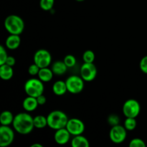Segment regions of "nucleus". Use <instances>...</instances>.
Here are the masks:
<instances>
[{"instance_id": "25", "label": "nucleus", "mask_w": 147, "mask_h": 147, "mask_svg": "<svg viewBox=\"0 0 147 147\" xmlns=\"http://www.w3.org/2000/svg\"><path fill=\"white\" fill-rule=\"evenodd\" d=\"M67 67H73L76 64V58L73 55H67L63 60Z\"/></svg>"}, {"instance_id": "18", "label": "nucleus", "mask_w": 147, "mask_h": 147, "mask_svg": "<svg viewBox=\"0 0 147 147\" xmlns=\"http://www.w3.org/2000/svg\"><path fill=\"white\" fill-rule=\"evenodd\" d=\"M53 91L56 96H63L67 91V85L65 81L57 80L53 85Z\"/></svg>"}, {"instance_id": "30", "label": "nucleus", "mask_w": 147, "mask_h": 147, "mask_svg": "<svg viewBox=\"0 0 147 147\" xmlns=\"http://www.w3.org/2000/svg\"><path fill=\"white\" fill-rule=\"evenodd\" d=\"M139 67L142 73L147 74V55L142 57L139 63Z\"/></svg>"}, {"instance_id": "6", "label": "nucleus", "mask_w": 147, "mask_h": 147, "mask_svg": "<svg viewBox=\"0 0 147 147\" xmlns=\"http://www.w3.org/2000/svg\"><path fill=\"white\" fill-rule=\"evenodd\" d=\"M84 81L80 76H71L65 80L67 91L73 94H78L83 91L84 88Z\"/></svg>"}, {"instance_id": "23", "label": "nucleus", "mask_w": 147, "mask_h": 147, "mask_svg": "<svg viewBox=\"0 0 147 147\" xmlns=\"http://www.w3.org/2000/svg\"><path fill=\"white\" fill-rule=\"evenodd\" d=\"M55 4V0H40V8L44 11H51Z\"/></svg>"}, {"instance_id": "2", "label": "nucleus", "mask_w": 147, "mask_h": 147, "mask_svg": "<svg viewBox=\"0 0 147 147\" xmlns=\"http://www.w3.org/2000/svg\"><path fill=\"white\" fill-rule=\"evenodd\" d=\"M47 126L53 130L65 128L69 119L65 113L62 111L55 110L50 112L47 116Z\"/></svg>"}, {"instance_id": "5", "label": "nucleus", "mask_w": 147, "mask_h": 147, "mask_svg": "<svg viewBox=\"0 0 147 147\" xmlns=\"http://www.w3.org/2000/svg\"><path fill=\"white\" fill-rule=\"evenodd\" d=\"M122 111L126 118H136L141 111L140 103L135 99H129L123 103Z\"/></svg>"}, {"instance_id": "13", "label": "nucleus", "mask_w": 147, "mask_h": 147, "mask_svg": "<svg viewBox=\"0 0 147 147\" xmlns=\"http://www.w3.org/2000/svg\"><path fill=\"white\" fill-rule=\"evenodd\" d=\"M21 43V39L19 34H9L6 39V47L9 50H16L18 48Z\"/></svg>"}, {"instance_id": "20", "label": "nucleus", "mask_w": 147, "mask_h": 147, "mask_svg": "<svg viewBox=\"0 0 147 147\" xmlns=\"http://www.w3.org/2000/svg\"><path fill=\"white\" fill-rule=\"evenodd\" d=\"M14 116L9 111H4L0 115V123L3 126H10L12 124Z\"/></svg>"}, {"instance_id": "21", "label": "nucleus", "mask_w": 147, "mask_h": 147, "mask_svg": "<svg viewBox=\"0 0 147 147\" xmlns=\"http://www.w3.org/2000/svg\"><path fill=\"white\" fill-rule=\"evenodd\" d=\"M34 128L37 129H43L47 126V117L42 115H38L34 118Z\"/></svg>"}, {"instance_id": "3", "label": "nucleus", "mask_w": 147, "mask_h": 147, "mask_svg": "<svg viewBox=\"0 0 147 147\" xmlns=\"http://www.w3.org/2000/svg\"><path fill=\"white\" fill-rule=\"evenodd\" d=\"M6 30L11 34H20L24 29V20L18 15L11 14L6 17L4 22Z\"/></svg>"}, {"instance_id": "4", "label": "nucleus", "mask_w": 147, "mask_h": 147, "mask_svg": "<svg viewBox=\"0 0 147 147\" xmlns=\"http://www.w3.org/2000/svg\"><path fill=\"white\" fill-rule=\"evenodd\" d=\"M24 91L27 96L37 98L44 92V84L39 78H31L27 80L24 86Z\"/></svg>"}, {"instance_id": "29", "label": "nucleus", "mask_w": 147, "mask_h": 147, "mask_svg": "<svg viewBox=\"0 0 147 147\" xmlns=\"http://www.w3.org/2000/svg\"><path fill=\"white\" fill-rule=\"evenodd\" d=\"M40 68L37 65H36L35 63H33V64L30 65V67L28 68V73L29 74L31 75V76H37L38 75L39 71H40Z\"/></svg>"}, {"instance_id": "34", "label": "nucleus", "mask_w": 147, "mask_h": 147, "mask_svg": "<svg viewBox=\"0 0 147 147\" xmlns=\"http://www.w3.org/2000/svg\"><path fill=\"white\" fill-rule=\"evenodd\" d=\"M77 1H79V2H81V1H85V0H76Z\"/></svg>"}, {"instance_id": "12", "label": "nucleus", "mask_w": 147, "mask_h": 147, "mask_svg": "<svg viewBox=\"0 0 147 147\" xmlns=\"http://www.w3.org/2000/svg\"><path fill=\"white\" fill-rule=\"evenodd\" d=\"M71 134L66 128L56 130L54 135L55 142L59 145H65L69 142Z\"/></svg>"}, {"instance_id": "16", "label": "nucleus", "mask_w": 147, "mask_h": 147, "mask_svg": "<svg viewBox=\"0 0 147 147\" xmlns=\"http://www.w3.org/2000/svg\"><path fill=\"white\" fill-rule=\"evenodd\" d=\"M14 75V70L11 66L7 64L0 65V78L3 80H9L12 78Z\"/></svg>"}, {"instance_id": "1", "label": "nucleus", "mask_w": 147, "mask_h": 147, "mask_svg": "<svg viewBox=\"0 0 147 147\" xmlns=\"http://www.w3.org/2000/svg\"><path fill=\"white\" fill-rule=\"evenodd\" d=\"M12 126L17 133L22 135L29 134L34 128V118L28 113H19L14 116Z\"/></svg>"}, {"instance_id": "11", "label": "nucleus", "mask_w": 147, "mask_h": 147, "mask_svg": "<svg viewBox=\"0 0 147 147\" xmlns=\"http://www.w3.org/2000/svg\"><path fill=\"white\" fill-rule=\"evenodd\" d=\"M66 129L73 136L81 135L85 131V124L80 119L77 118L69 119L66 125Z\"/></svg>"}, {"instance_id": "32", "label": "nucleus", "mask_w": 147, "mask_h": 147, "mask_svg": "<svg viewBox=\"0 0 147 147\" xmlns=\"http://www.w3.org/2000/svg\"><path fill=\"white\" fill-rule=\"evenodd\" d=\"M37 102H38V104L40 105V106H42V105H45L47 102V98H46L45 96L44 95H40V96L37 98Z\"/></svg>"}, {"instance_id": "7", "label": "nucleus", "mask_w": 147, "mask_h": 147, "mask_svg": "<svg viewBox=\"0 0 147 147\" xmlns=\"http://www.w3.org/2000/svg\"><path fill=\"white\" fill-rule=\"evenodd\" d=\"M34 63L40 67V68L47 67L52 63V56L48 50L45 49H40L37 50L34 55Z\"/></svg>"}, {"instance_id": "15", "label": "nucleus", "mask_w": 147, "mask_h": 147, "mask_svg": "<svg viewBox=\"0 0 147 147\" xmlns=\"http://www.w3.org/2000/svg\"><path fill=\"white\" fill-rule=\"evenodd\" d=\"M68 67L64 63V61L62 60H57L54 62L52 65L51 69L53 70L54 75L56 76H63L67 72V70Z\"/></svg>"}, {"instance_id": "33", "label": "nucleus", "mask_w": 147, "mask_h": 147, "mask_svg": "<svg viewBox=\"0 0 147 147\" xmlns=\"http://www.w3.org/2000/svg\"><path fill=\"white\" fill-rule=\"evenodd\" d=\"M30 147H43V146L42 144H40L35 143V144H33L32 145H31V146Z\"/></svg>"}, {"instance_id": "8", "label": "nucleus", "mask_w": 147, "mask_h": 147, "mask_svg": "<svg viewBox=\"0 0 147 147\" xmlns=\"http://www.w3.org/2000/svg\"><path fill=\"white\" fill-rule=\"evenodd\" d=\"M127 136V130L126 128L120 124L112 126L109 133L111 141L114 144H121L126 140Z\"/></svg>"}, {"instance_id": "31", "label": "nucleus", "mask_w": 147, "mask_h": 147, "mask_svg": "<svg viewBox=\"0 0 147 147\" xmlns=\"http://www.w3.org/2000/svg\"><path fill=\"white\" fill-rule=\"evenodd\" d=\"M15 63H16L15 58H14V57H12V56H8L7 60H6L5 64H7V65H8L13 67V66L15 65Z\"/></svg>"}, {"instance_id": "9", "label": "nucleus", "mask_w": 147, "mask_h": 147, "mask_svg": "<svg viewBox=\"0 0 147 147\" xmlns=\"http://www.w3.org/2000/svg\"><path fill=\"white\" fill-rule=\"evenodd\" d=\"M98 74V69L93 63H84L80 67V77L86 82L93 81Z\"/></svg>"}, {"instance_id": "19", "label": "nucleus", "mask_w": 147, "mask_h": 147, "mask_svg": "<svg viewBox=\"0 0 147 147\" xmlns=\"http://www.w3.org/2000/svg\"><path fill=\"white\" fill-rule=\"evenodd\" d=\"M71 146L73 147H89L90 143L87 138L81 134L74 136L71 141Z\"/></svg>"}, {"instance_id": "27", "label": "nucleus", "mask_w": 147, "mask_h": 147, "mask_svg": "<svg viewBox=\"0 0 147 147\" xmlns=\"http://www.w3.org/2000/svg\"><path fill=\"white\" fill-rule=\"evenodd\" d=\"M108 123L111 126H116L120 123V119L116 114H111L108 117Z\"/></svg>"}, {"instance_id": "22", "label": "nucleus", "mask_w": 147, "mask_h": 147, "mask_svg": "<svg viewBox=\"0 0 147 147\" xmlns=\"http://www.w3.org/2000/svg\"><path fill=\"white\" fill-rule=\"evenodd\" d=\"M137 126V122H136V118H126L124 121V124L123 126L126 128V129L129 131H134L136 129Z\"/></svg>"}, {"instance_id": "28", "label": "nucleus", "mask_w": 147, "mask_h": 147, "mask_svg": "<svg viewBox=\"0 0 147 147\" xmlns=\"http://www.w3.org/2000/svg\"><path fill=\"white\" fill-rule=\"evenodd\" d=\"M8 57L7 50L3 45H0V65L5 64L6 60Z\"/></svg>"}, {"instance_id": "24", "label": "nucleus", "mask_w": 147, "mask_h": 147, "mask_svg": "<svg viewBox=\"0 0 147 147\" xmlns=\"http://www.w3.org/2000/svg\"><path fill=\"white\" fill-rule=\"evenodd\" d=\"M83 60L84 63H93L95 60V54L92 50H88L83 55Z\"/></svg>"}, {"instance_id": "26", "label": "nucleus", "mask_w": 147, "mask_h": 147, "mask_svg": "<svg viewBox=\"0 0 147 147\" xmlns=\"http://www.w3.org/2000/svg\"><path fill=\"white\" fill-rule=\"evenodd\" d=\"M129 147H146V145L144 141L139 138H135L131 139L129 142Z\"/></svg>"}, {"instance_id": "10", "label": "nucleus", "mask_w": 147, "mask_h": 147, "mask_svg": "<svg viewBox=\"0 0 147 147\" xmlns=\"http://www.w3.org/2000/svg\"><path fill=\"white\" fill-rule=\"evenodd\" d=\"M14 139V132L9 126H0V146L7 147L12 144Z\"/></svg>"}, {"instance_id": "14", "label": "nucleus", "mask_w": 147, "mask_h": 147, "mask_svg": "<svg viewBox=\"0 0 147 147\" xmlns=\"http://www.w3.org/2000/svg\"><path fill=\"white\" fill-rule=\"evenodd\" d=\"M38 106L39 104L37 98L32 97V96H27V97L25 98L22 102L23 108L27 112L34 111L37 109Z\"/></svg>"}, {"instance_id": "17", "label": "nucleus", "mask_w": 147, "mask_h": 147, "mask_svg": "<svg viewBox=\"0 0 147 147\" xmlns=\"http://www.w3.org/2000/svg\"><path fill=\"white\" fill-rule=\"evenodd\" d=\"M53 76H54V73H53V70L51 68H49L48 67L40 68L38 75H37L38 78L44 83L50 82L53 79Z\"/></svg>"}]
</instances>
